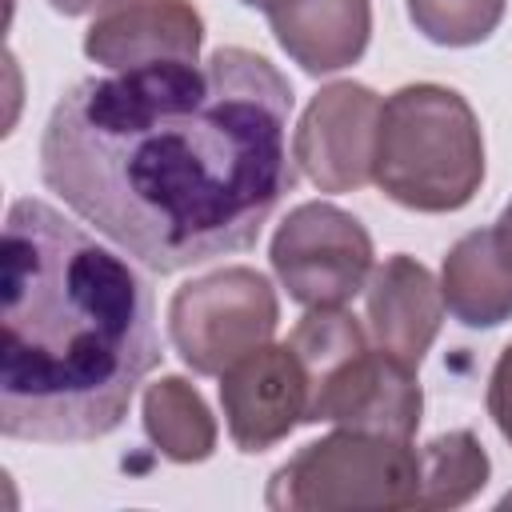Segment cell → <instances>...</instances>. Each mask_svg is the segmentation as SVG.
<instances>
[{
	"label": "cell",
	"mask_w": 512,
	"mask_h": 512,
	"mask_svg": "<svg viewBox=\"0 0 512 512\" xmlns=\"http://www.w3.org/2000/svg\"><path fill=\"white\" fill-rule=\"evenodd\" d=\"M496 228H500V236L512 244V200L504 204V212H500V220H496Z\"/></svg>",
	"instance_id": "obj_19"
},
{
	"label": "cell",
	"mask_w": 512,
	"mask_h": 512,
	"mask_svg": "<svg viewBox=\"0 0 512 512\" xmlns=\"http://www.w3.org/2000/svg\"><path fill=\"white\" fill-rule=\"evenodd\" d=\"M52 4V12H60V16H96L100 8H108L112 0H48Z\"/></svg>",
	"instance_id": "obj_18"
},
{
	"label": "cell",
	"mask_w": 512,
	"mask_h": 512,
	"mask_svg": "<svg viewBox=\"0 0 512 512\" xmlns=\"http://www.w3.org/2000/svg\"><path fill=\"white\" fill-rule=\"evenodd\" d=\"M220 408L240 452H268L308 416V376L284 344H260L220 376Z\"/></svg>",
	"instance_id": "obj_9"
},
{
	"label": "cell",
	"mask_w": 512,
	"mask_h": 512,
	"mask_svg": "<svg viewBox=\"0 0 512 512\" xmlns=\"http://www.w3.org/2000/svg\"><path fill=\"white\" fill-rule=\"evenodd\" d=\"M292 84L240 44L76 80L40 136V180L148 272L244 252L296 184Z\"/></svg>",
	"instance_id": "obj_1"
},
{
	"label": "cell",
	"mask_w": 512,
	"mask_h": 512,
	"mask_svg": "<svg viewBox=\"0 0 512 512\" xmlns=\"http://www.w3.org/2000/svg\"><path fill=\"white\" fill-rule=\"evenodd\" d=\"M384 100L360 80L324 84L292 132V160L320 192H356L372 180Z\"/></svg>",
	"instance_id": "obj_7"
},
{
	"label": "cell",
	"mask_w": 512,
	"mask_h": 512,
	"mask_svg": "<svg viewBox=\"0 0 512 512\" xmlns=\"http://www.w3.org/2000/svg\"><path fill=\"white\" fill-rule=\"evenodd\" d=\"M416 32L440 48H472L484 44L500 20L508 0H404Z\"/></svg>",
	"instance_id": "obj_16"
},
{
	"label": "cell",
	"mask_w": 512,
	"mask_h": 512,
	"mask_svg": "<svg viewBox=\"0 0 512 512\" xmlns=\"http://www.w3.org/2000/svg\"><path fill=\"white\" fill-rule=\"evenodd\" d=\"M420 416H424V392L416 368L384 348H364L312 392L304 424H340V428L412 440Z\"/></svg>",
	"instance_id": "obj_8"
},
{
	"label": "cell",
	"mask_w": 512,
	"mask_h": 512,
	"mask_svg": "<svg viewBox=\"0 0 512 512\" xmlns=\"http://www.w3.org/2000/svg\"><path fill=\"white\" fill-rule=\"evenodd\" d=\"M364 308H368V332L376 348L420 368V360L428 356L444 324L440 280L416 256L396 252L372 268L364 284Z\"/></svg>",
	"instance_id": "obj_11"
},
{
	"label": "cell",
	"mask_w": 512,
	"mask_h": 512,
	"mask_svg": "<svg viewBox=\"0 0 512 512\" xmlns=\"http://www.w3.org/2000/svg\"><path fill=\"white\" fill-rule=\"evenodd\" d=\"M204 16L192 0H112L84 32V56L108 72L200 60Z\"/></svg>",
	"instance_id": "obj_10"
},
{
	"label": "cell",
	"mask_w": 512,
	"mask_h": 512,
	"mask_svg": "<svg viewBox=\"0 0 512 512\" xmlns=\"http://www.w3.org/2000/svg\"><path fill=\"white\" fill-rule=\"evenodd\" d=\"M264 16L280 52L308 76L352 68L372 40V0H268Z\"/></svg>",
	"instance_id": "obj_12"
},
{
	"label": "cell",
	"mask_w": 512,
	"mask_h": 512,
	"mask_svg": "<svg viewBox=\"0 0 512 512\" xmlns=\"http://www.w3.org/2000/svg\"><path fill=\"white\" fill-rule=\"evenodd\" d=\"M240 4H244V8H264L268 0H240Z\"/></svg>",
	"instance_id": "obj_20"
},
{
	"label": "cell",
	"mask_w": 512,
	"mask_h": 512,
	"mask_svg": "<svg viewBox=\"0 0 512 512\" xmlns=\"http://www.w3.org/2000/svg\"><path fill=\"white\" fill-rule=\"evenodd\" d=\"M488 416H492L496 432L512 444V340L500 348L492 376H488Z\"/></svg>",
	"instance_id": "obj_17"
},
{
	"label": "cell",
	"mask_w": 512,
	"mask_h": 512,
	"mask_svg": "<svg viewBox=\"0 0 512 512\" xmlns=\"http://www.w3.org/2000/svg\"><path fill=\"white\" fill-rule=\"evenodd\" d=\"M420 452L412 440L340 428L288 456L264 488L272 512H392L416 508Z\"/></svg>",
	"instance_id": "obj_4"
},
{
	"label": "cell",
	"mask_w": 512,
	"mask_h": 512,
	"mask_svg": "<svg viewBox=\"0 0 512 512\" xmlns=\"http://www.w3.org/2000/svg\"><path fill=\"white\" fill-rule=\"evenodd\" d=\"M420 452V496L416 508H460L484 492L492 460L472 428H452L432 436Z\"/></svg>",
	"instance_id": "obj_15"
},
{
	"label": "cell",
	"mask_w": 512,
	"mask_h": 512,
	"mask_svg": "<svg viewBox=\"0 0 512 512\" xmlns=\"http://www.w3.org/2000/svg\"><path fill=\"white\" fill-rule=\"evenodd\" d=\"M140 420L152 448L172 464H200L216 452V416L208 412L200 388L184 376L152 380L140 400Z\"/></svg>",
	"instance_id": "obj_14"
},
{
	"label": "cell",
	"mask_w": 512,
	"mask_h": 512,
	"mask_svg": "<svg viewBox=\"0 0 512 512\" xmlns=\"http://www.w3.org/2000/svg\"><path fill=\"white\" fill-rule=\"evenodd\" d=\"M268 260L280 288L300 308H344L364 292L376 248L352 212L332 200H304L276 224Z\"/></svg>",
	"instance_id": "obj_6"
},
{
	"label": "cell",
	"mask_w": 512,
	"mask_h": 512,
	"mask_svg": "<svg viewBox=\"0 0 512 512\" xmlns=\"http://www.w3.org/2000/svg\"><path fill=\"white\" fill-rule=\"evenodd\" d=\"M376 188L412 212H460L484 184V132L448 84H404L380 108Z\"/></svg>",
	"instance_id": "obj_3"
},
{
	"label": "cell",
	"mask_w": 512,
	"mask_h": 512,
	"mask_svg": "<svg viewBox=\"0 0 512 512\" xmlns=\"http://www.w3.org/2000/svg\"><path fill=\"white\" fill-rule=\"evenodd\" d=\"M440 296L464 328H500L512 320V244L500 228L464 232L440 264Z\"/></svg>",
	"instance_id": "obj_13"
},
{
	"label": "cell",
	"mask_w": 512,
	"mask_h": 512,
	"mask_svg": "<svg viewBox=\"0 0 512 512\" xmlns=\"http://www.w3.org/2000/svg\"><path fill=\"white\" fill-rule=\"evenodd\" d=\"M0 260V432L32 444L116 432L160 364L148 280L36 196L8 204Z\"/></svg>",
	"instance_id": "obj_2"
},
{
	"label": "cell",
	"mask_w": 512,
	"mask_h": 512,
	"mask_svg": "<svg viewBox=\"0 0 512 512\" xmlns=\"http://www.w3.org/2000/svg\"><path fill=\"white\" fill-rule=\"evenodd\" d=\"M280 300L264 272L224 264L180 284L168 300V340L196 376H224L276 336Z\"/></svg>",
	"instance_id": "obj_5"
}]
</instances>
